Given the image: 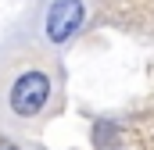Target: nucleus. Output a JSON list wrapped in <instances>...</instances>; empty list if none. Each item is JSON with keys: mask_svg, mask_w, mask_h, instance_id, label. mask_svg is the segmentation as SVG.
<instances>
[{"mask_svg": "<svg viewBox=\"0 0 154 150\" xmlns=\"http://www.w3.org/2000/svg\"><path fill=\"white\" fill-rule=\"evenodd\" d=\"M47 97H50V82H47V75L43 72H25L18 75V82H14V89H11V107L18 114H36L43 104H47Z\"/></svg>", "mask_w": 154, "mask_h": 150, "instance_id": "f257e3e1", "label": "nucleus"}, {"mask_svg": "<svg viewBox=\"0 0 154 150\" xmlns=\"http://www.w3.org/2000/svg\"><path fill=\"white\" fill-rule=\"evenodd\" d=\"M82 22V4L79 0H54L47 11V36L54 43H65Z\"/></svg>", "mask_w": 154, "mask_h": 150, "instance_id": "f03ea898", "label": "nucleus"}]
</instances>
